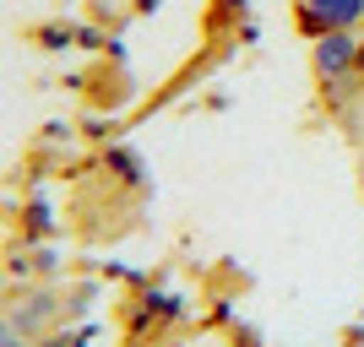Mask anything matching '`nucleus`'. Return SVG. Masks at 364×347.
Wrapping results in <instances>:
<instances>
[{"instance_id":"2","label":"nucleus","mask_w":364,"mask_h":347,"mask_svg":"<svg viewBox=\"0 0 364 347\" xmlns=\"http://www.w3.org/2000/svg\"><path fill=\"white\" fill-rule=\"evenodd\" d=\"M316 65H321L326 76H337L343 65H359V44H353L343 28H332L326 38H321V49H316Z\"/></svg>"},{"instance_id":"1","label":"nucleus","mask_w":364,"mask_h":347,"mask_svg":"<svg viewBox=\"0 0 364 347\" xmlns=\"http://www.w3.org/2000/svg\"><path fill=\"white\" fill-rule=\"evenodd\" d=\"M304 28H348L364 16V0H299Z\"/></svg>"},{"instance_id":"3","label":"nucleus","mask_w":364,"mask_h":347,"mask_svg":"<svg viewBox=\"0 0 364 347\" xmlns=\"http://www.w3.org/2000/svg\"><path fill=\"white\" fill-rule=\"evenodd\" d=\"M359 65H364V49H359Z\"/></svg>"}]
</instances>
